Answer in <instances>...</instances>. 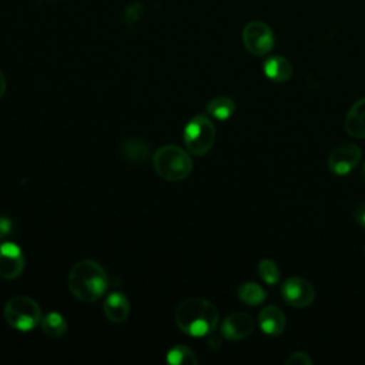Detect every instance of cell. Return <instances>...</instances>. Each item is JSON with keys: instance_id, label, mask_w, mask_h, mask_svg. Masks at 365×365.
I'll return each mask as SVG.
<instances>
[{"instance_id": "1", "label": "cell", "mask_w": 365, "mask_h": 365, "mask_svg": "<svg viewBox=\"0 0 365 365\" xmlns=\"http://www.w3.org/2000/svg\"><path fill=\"white\" fill-rule=\"evenodd\" d=\"M174 318L181 332L190 336H205L215 329L220 315L212 302L192 297L178 304Z\"/></svg>"}, {"instance_id": "2", "label": "cell", "mask_w": 365, "mask_h": 365, "mask_svg": "<svg viewBox=\"0 0 365 365\" xmlns=\"http://www.w3.org/2000/svg\"><path fill=\"white\" fill-rule=\"evenodd\" d=\"M68 289L83 302H94L104 295L108 287L106 269L94 259H81L68 272Z\"/></svg>"}, {"instance_id": "3", "label": "cell", "mask_w": 365, "mask_h": 365, "mask_svg": "<svg viewBox=\"0 0 365 365\" xmlns=\"http://www.w3.org/2000/svg\"><path fill=\"white\" fill-rule=\"evenodd\" d=\"M153 167L155 173L171 182L185 180L192 171V160L184 148L178 145H163L153 155Z\"/></svg>"}, {"instance_id": "4", "label": "cell", "mask_w": 365, "mask_h": 365, "mask_svg": "<svg viewBox=\"0 0 365 365\" xmlns=\"http://www.w3.org/2000/svg\"><path fill=\"white\" fill-rule=\"evenodd\" d=\"M6 322L21 332H29L40 325L41 309L36 299L27 295L11 297L3 309Z\"/></svg>"}, {"instance_id": "5", "label": "cell", "mask_w": 365, "mask_h": 365, "mask_svg": "<svg viewBox=\"0 0 365 365\" xmlns=\"http://www.w3.org/2000/svg\"><path fill=\"white\" fill-rule=\"evenodd\" d=\"M214 123L205 114L194 115L184 128V144L188 153L194 155L207 154L215 143Z\"/></svg>"}, {"instance_id": "6", "label": "cell", "mask_w": 365, "mask_h": 365, "mask_svg": "<svg viewBox=\"0 0 365 365\" xmlns=\"http://www.w3.org/2000/svg\"><path fill=\"white\" fill-rule=\"evenodd\" d=\"M242 41L251 54L261 57L272 50L275 37L269 26L265 23L251 21L242 30Z\"/></svg>"}, {"instance_id": "7", "label": "cell", "mask_w": 365, "mask_h": 365, "mask_svg": "<svg viewBox=\"0 0 365 365\" xmlns=\"http://www.w3.org/2000/svg\"><path fill=\"white\" fill-rule=\"evenodd\" d=\"M362 151L356 144L346 143L335 147L327 160L328 170L336 175L349 174L361 161Z\"/></svg>"}, {"instance_id": "8", "label": "cell", "mask_w": 365, "mask_h": 365, "mask_svg": "<svg viewBox=\"0 0 365 365\" xmlns=\"http://www.w3.org/2000/svg\"><path fill=\"white\" fill-rule=\"evenodd\" d=\"M284 301L294 308H305L312 304L315 289L312 284L301 277H289L281 285Z\"/></svg>"}, {"instance_id": "9", "label": "cell", "mask_w": 365, "mask_h": 365, "mask_svg": "<svg viewBox=\"0 0 365 365\" xmlns=\"http://www.w3.org/2000/svg\"><path fill=\"white\" fill-rule=\"evenodd\" d=\"M24 269V255L19 245L6 241L0 244V278L14 279Z\"/></svg>"}, {"instance_id": "10", "label": "cell", "mask_w": 365, "mask_h": 365, "mask_svg": "<svg viewBox=\"0 0 365 365\" xmlns=\"http://www.w3.org/2000/svg\"><path fill=\"white\" fill-rule=\"evenodd\" d=\"M255 322L251 315L235 312L228 315L221 324V334L230 341H240L252 334Z\"/></svg>"}, {"instance_id": "11", "label": "cell", "mask_w": 365, "mask_h": 365, "mask_svg": "<svg viewBox=\"0 0 365 365\" xmlns=\"http://www.w3.org/2000/svg\"><path fill=\"white\" fill-rule=\"evenodd\" d=\"M258 322L262 332L271 336L281 335L287 327L285 314L282 312L281 308L275 305H268L262 308L258 314Z\"/></svg>"}, {"instance_id": "12", "label": "cell", "mask_w": 365, "mask_h": 365, "mask_svg": "<svg viewBox=\"0 0 365 365\" xmlns=\"http://www.w3.org/2000/svg\"><path fill=\"white\" fill-rule=\"evenodd\" d=\"M103 309L108 321L120 324L124 322L130 315V301L123 292L114 291L106 297Z\"/></svg>"}, {"instance_id": "13", "label": "cell", "mask_w": 365, "mask_h": 365, "mask_svg": "<svg viewBox=\"0 0 365 365\" xmlns=\"http://www.w3.org/2000/svg\"><path fill=\"white\" fill-rule=\"evenodd\" d=\"M344 127L351 137L365 138V97L359 98L348 110Z\"/></svg>"}, {"instance_id": "14", "label": "cell", "mask_w": 365, "mask_h": 365, "mask_svg": "<svg viewBox=\"0 0 365 365\" xmlns=\"http://www.w3.org/2000/svg\"><path fill=\"white\" fill-rule=\"evenodd\" d=\"M264 73L269 80L275 83H284L292 77L294 68H292V64L285 57L272 56L265 60Z\"/></svg>"}, {"instance_id": "15", "label": "cell", "mask_w": 365, "mask_h": 365, "mask_svg": "<svg viewBox=\"0 0 365 365\" xmlns=\"http://www.w3.org/2000/svg\"><path fill=\"white\" fill-rule=\"evenodd\" d=\"M40 328L47 336L60 338L67 332V322H66V318L61 314L48 312L47 315L41 317Z\"/></svg>"}, {"instance_id": "16", "label": "cell", "mask_w": 365, "mask_h": 365, "mask_svg": "<svg viewBox=\"0 0 365 365\" xmlns=\"http://www.w3.org/2000/svg\"><path fill=\"white\" fill-rule=\"evenodd\" d=\"M235 111V103L225 96H220L212 98L208 104H207V113L217 118V120H228Z\"/></svg>"}, {"instance_id": "17", "label": "cell", "mask_w": 365, "mask_h": 365, "mask_svg": "<svg viewBox=\"0 0 365 365\" xmlns=\"http://www.w3.org/2000/svg\"><path fill=\"white\" fill-rule=\"evenodd\" d=\"M238 298L247 305H259L267 298V291L257 282H244L238 287Z\"/></svg>"}, {"instance_id": "18", "label": "cell", "mask_w": 365, "mask_h": 365, "mask_svg": "<svg viewBox=\"0 0 365 365\" xmlns=\"http://www.w3.org/2000/svg\"><path fill=\"white\" fill-rule=\"evenodd\" d=\"M121 151L124 157L130 161H144L148 157V147L147 144L140 138H125L121 143Z\"/></svg>"}, {"instance_id": "19", "label": "cell", "mask_w": 365, "mask_h": 365, "mask_svg": "<svg viewBox=\"0 0 365 365\" xmlns=\"http://www.w3.org/2000/svg\"><path fill=\"white\" fill-rule=\"evenodd\" d=\"M165 361L171 365H195L198 362L194 351L187 345L173 346L165 356Z\"/></svg>"}, {"instance_id": "20", "label": "cell", "mask_w": 365, "mask_h": 365, "mask_svg": "<svg viewBox=\"0 0 365 365\" xmlns=\"http://www.w3.org/2000/svg\"><path fill=\"white\" fill-rule=\"evenodd\" d=\"M258 274L268 285H275L279 281V268L272 259H261L258 264Z\"/></svg>"}, {"instance_id": "21", "label": "cell", "mask_w": 365, "mask_h": 365, "mask_svg": "<svg viewBox=\"0 0 365 365\" xmlns=\"http://www.w3.org/2000/svg\"><path fill=\"white\" fill-rule=\"evenodd\" d=\"M285 364L287 365H312L314 361H312V358L307 352L295 351V352H291L287 356Z\"/></svg>"}, {"instance_id": "22", "label": "cell", "mask_w": 365, "mask_h": 365, "mask_svg": "<svg viewBox=\"0 0 365 365\" xmlns=\"http://www.w3.org/2000/svg\"><path fill=\"white\" fill-rule=\"evenodd\" d=\"M143 11H144V10H143L141 4L133 3V4H128V6H127L125 13H124V17H125V20H127L128 23H135V21L141 17Z\"/></svg>"}, {"instance_id": "23", "label": "cell", "mask_w": 365, "mask_h": 365, "mask_svg": "<svg viewBox=\"0 0 365 365\" xmlns=\"http://www.w3.org/2000/svg\"><path fill=\"white\" fill-rule=\"evenodd\" d=\"M11 231H13V221L6 215H0V240L9 237Z\"/></svg>"}, {"instance_id": "24", "label": "cell", "mask_w": 365, "mask_h": 365, "mask_svg": "<svg viewBox=\"0 0 365 365\" xmlns=\"http://www.w3.org/2000/svg\"><path fill=\"white\" fill-rule=\"evenodd\" d=\"M354 220L361 228H365V202H359L354 208Z\"/></svg>"}, {"instance_id": "25", "label": "cell", "mask_w": 365, "mask_h": 365, "mask_svg": "<svg viewBox=\"0 0 365 365\" xmlns=\"http://www.w3.org/2000/svg\"><path fill=\"white\" fill-rule=\"evenodd\" d=\"M6 88H7L6 77H4V74H3V73H1V70H0V98L4 96V93H6Z\"/></svg>"}, {"instance_id": "26", "label": "cell", "mask_w": 365, "mask_h": 365, "mask_svg": "<svg viewBox=\"0 0 365 365\" xmlns=\"http://www.w3.org/2000/svg\"><path fill=\"white\" fill-rule=\"evenodd\" d=\"M361 177H362V181H364V184H365V161H364V164H362V171H361Z\"/></svg>"}]
</instances>
